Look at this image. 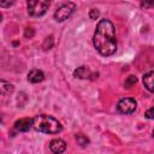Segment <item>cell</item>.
<instances>
[{"mask_svg": "<svg viewBox=\"0 0 154 154\" xmlns=\"http://www.w3.org/2000/svg\"><path fill=\"white\" fill-rule=\"evenodd\" d=\"M24 36L25 37H32L34 36V30L31 29V28H28V29H25V32H24Z\"/></svg>", "mask_w": 154, "mask_h": 154, "instance_id": "cell-17", "label": "cell"}, {"mask_svg": "<svg viewBox=\"0 0 154 154\" xmlns=\"http://www.w3.org/2000/svg\"><path fill=\"white\" fill-rule=\"evenodd\" d=\"M141 5H142V7H153V6H154V2H146V1H144V2H142Z\"/></svg>", "mask_w": 154, "mask_h": 154, "instance_id": "cell-18", "label": "cell"}, {"mask_svg": "<svg viewBox=\"0 0 154 154\" xmlns=\"http://www.w3.org/2000/svg\"><path fill=\"white\" fill-rule=\"evenodd\" d=\"M43 78H45L43 72L37 69H34L28 73V81L31 83H40L43 81Z\"/></svg>", "mask_w": 154, "mask_h": 154, "instance_id": "cell-9", "label": "cell"}, {"mask_svg": "<svg viewBox=\"0 0 154 154\" xmlns=\"http://www.w3.org/2000/svg\"><path fill=\"white\" fill-rule=\"evenodd\" d=\"M137 82V78L135 77V76H132V75H130L126 79H125V82H124V85L126 87V88H131L135 83Z\"/></svg>", "mask_w": 154, "mask_h": 154, "instance_id": "cell-12", "label": "cell"}, {"mask_svg": "<svg viewBox=\"0 0 154 154\" xmlns=\"http://www.w3.org/2000/svg\"><path fill=\"white\" fill-rule=\"evenodd\" d=\"M76 140L81 146H87L89 143V140L83 135H76Z\"/></svg>", "mask_w": 154, "mask_h": 154, "instance_id": "cell-14", "label": "cell"}, {"mask_svg": "<svg viewBox=\"0 0 154 154\" xmlns=\"http://www.w3.org/2000/svg\"><path fill=\"white\" fill-rule=\"evenodd\" d=\"M49 149L54 154H61L66 149V142L61 138H54L49 142Z\"/></svg>", "mask_w": 154, "mask_h": 154, "instance_id": "cell-6", "label": "cell"}, {"mask_svg": "<svg viewBox=\"0 0 154 154\" xmlns=\"http://www.w3.org/2000/svg\"><path fill=\"white\" fill-rule=\"evenodd\" d=\"M53 42H54L53 36H48V37H46V40H45V42H43V45H42L43 49H51L52 46H53Z\"/></svg>", "mask_w": 154, "mask_h": 154, "instance_id": "cell-13", "label": "cell"}, {"mask_svg": "<svg viewBox=\"0 0 154 154\" xmlns=\"http://www.w3.org/2000/svg\"><path fill=\"white\" fill-rule=\"evenodd\" d=\"M34 129L45 134H58L63 126L58 119L47 114H38L34 118Z\"/></svg>", "mask_w": 154, "mask_h": 154, "instance_id": "cell-2", "label": "cell"}, {"mask_svg": "<svg viewBox=\"0 0 154 154\" xmlns=\"http://www.w3.org/2000/svg\"><path fill=\"white\" fill-rule=\"evenodd\" d=\"M93 42H94V47L101 55L108 57L117 51L116 30L111 20L108 19L99 20L94 32Z\"/></svg>", "mask_w": 154, "mask_h": 154, "instance_id": "cell-1", "label": "cell"}, {"mask_svg": "<svg viewBox=\"0 0 154 154\" xmlns=\"http://www.w3.org/2000/svg\"><path fill=\"white\" fill-rule=\"evenodd\" d=\"M153 136H154V130H153Z\"/></svg>", "mask_w": 154, "mask_h": 154, "instance_id": "cell-20", "label": "cell"}, {"mask_svg": "<svg viewBox=\"0 0 154 154\" xmlns=\"http://www.w3.org/2000/svg\"><path fill=\"white\" fill-rule=\"evenodd\" d=\"M13 2H0V6L1 7H6V6H11Z\"/></svg>", "mask_w": 154, "mask_h": 154, "instance_id": "cell-19", "label": "cell"}, {"mask_svg": "<svg viewBox=\"0 0 154 154\" xmlns=\"http://www.w3.org/2000/svg\"><path fill=\"white\" fill-rule=\"evenodd\" d=\"M73 75H75V77H78V78H89V77H91L94 73H91L88 67H85V66H79V67H77V69L75 70Z\"/></svg>", "mask_w": 154, "mask_h": 154, "instance_id": "cell-10", "label": "cell"}, {"mask_svg": "<svg viewBox=\"0 0 154 154\" xmlns=\"http://www.w3.org/2000/svg\"><path fill=\"white\" fill-rule=\"evenodd\" d=\"M136 106H137V103H136L135 99L124 97V99L119 100V102L117 105V109H118V112H120L123 114H131L135 112Z\"/></svg>", "mask_w": 154, "mask_h": 154, "instance_id": "cell-5", "label": "cell"}, {"mask_svg": "<svg viewBox=\"0 0 154 154\" xmlns=\"http://www.w3.org/2000/svg\"><path fill=\"white\" fill-rule=\"evenodd\" d=\"M12 90H13L12 84H10L5 81H1V94H2V96H5L7 93H11Z\"/></svg>", "mask_w": 154, "mask_h": 154, "instance_id": "cell-11", "label": "cell"}, {"mask_svg": "<svg viewBox=\"0 0 154 154\" xmlns=\"http://www.w3.org/2000/svg\"><path fill=\"white\" fill-rule=\"evenodd\" d=\"M75 8H76V5H75L73 2H65V4L60 5V6L55 10V12H54V18H55V20L63 22V20L67 19V18L73 13Z\"/></svg>", "mask_w": 154, "mask_h": 154, "instance_id": "cell-4", "label": "cell"}, {"mask_svg": "<svg viewBox=\"0 0 154 154\" xmlns=\"http://www.w3.org/2000/svg\"><path fill=\"white\" fill-rule=\"evenodd\" d=\"M31 126H34V119L31 118H22L14 123V129L17 131H28Z\"/></svg>", "mask_w": 154, "mask_h": 154, "instance_id": "cell-7", "label": "cell"}, {"mask_svg": "<svg viewBox=\"0 0 154 154\" xmlns=\"http://www.w3.org/2000/svg\"><path fill=\"white\" fill-rule=\"evenodd\" d=\"M143 84L147 90H149L150 93H154V70L148 71L143 76Z\"/></svg>", "mask_w": 154, "mask_h": 154, "instance_id": "cell-8", "label": "cell"}, {"mask_svg": "<svg viewBox=\"0 0 154 154\" xmlns=\"http://www.w3.org/2000/svg\"><path fill=\"white\" fill-rule=\"evenodd\" d=\"M144 116H146V118H148V119H154V107L149 108V109L144 113Z\"/></svg>", "mask_w": 154, "mask_h": 154, "instance_id": "cell-16", "label": "cell"}, {"mask_svg": "<svg viewBox=\"0 0 154 154\" xmlns=\"http://www.w3.org/2000/svg\"><path fill=\"white\" fill-rule=\"evenodd\" d=\"M99 16H100V12H99L97 8H91V10L89 11V17H90V19H97Z\"/></svg>", "mask_w": 154, "mask_h": 154, "instance_id": "cell-15", "label": "cell"}, {"mask_svg": "<svg viewBox=\"0 0 154 154\" xmlns=\"http://www.w3.org/2000/svg\"><path fill=\"white\" fill-rule=\"evenodd\" d=\"M49 7L48 1L42 0H30L28 1V12L32 17H41L46 13V11Z\"/></svg>", "mask_w": 154, "mask_h": 154, "instance_id": "cell-3", "label": "cell"}]
</instances>
